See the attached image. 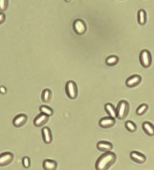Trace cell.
I'll return each mask as SVG.
<instances>
[{
    "instance_id": "25",
    "label": "cell",
    "mask_w": 154,
    "mask_h": 170,
    "mask_svg": "<svg viewBox=\"0 0 154 170\" xmlns=\"http://www.w3.org/2000/svg\"><path fill=\"white\" fill-rule=\"evenodd\" d=\"M5 21V15L3 13H0V24Z\"/></svg>"
},
{
    "instance_id": "15",
    "label": "cell",
    "mask_w": 154,
    "mask_h": 170,
    "mask_svg": "<svg viewBox=\"0 0 154 170\" xmlns=\"http://www.w3.org/2000/svg\"><path fill=\"white\" fill-rule=\"evenodd\" d=\"M105 109H106L107 112L108 114L110 115V118L115 119L117 117V112L115 111V107H114L111 104H107L105 105Z\"/></svg>"
},
{
    "instance_id": "13",
    "label": "cell",
    "mask_w": 154,
    "mask_h": 170,
    "mask_svg": "<svg viewBox=\"0 0 154 170\" xmlns=\"http://www.w3.org/2000/svg\"><path fill=\"white\" fill-rule=\"evenodd\" d=\"M97 146H98V148L99 150H100V151H105V152L110 151L113 148L112 144H111L110 143H108V142H100L98 143Z\"/></svg>"
},
{
    "instance_id": "4",
    "label": "cell",
    "mask_w": 154,
    "mask_h": 170,
    "mask_svg": "<svg viewBox=\"0 0 154 170\" xmlns=\"http://www.w3.org/2000/svg\"><path fill=\"white\" fill-rule=\"evenodd\" d=\"M66 92L67 94L70 98L74 99L77 96V89L76 84L73 81L68 82L66 85Z\"/></svg>"
},
{
    "instance_id": "6",
    "label": "cell",
    "mask_w": 154,
    "mask_h": 170,
    "mask_svg": "<svg viewBox=\"0 0 154 170\" xmlns=\"http://www.w3.org/2000/svg\"><path fill=\"white\" fill-rule=\"evenodd\" d=\"M74 28L75 31L78 34H83L86 31V26L83 21L81 20H76L74 23Z\"/></svg>"
},
{
    "instance_id": "2",
    "label": "cell",
    "mask_w": 154,
    "mask_h": 170,
    "mask_svg": "<svg viewBox=\"0 0 154 170\" xmlns=\"http://www.w3.org/2000/svg\"><path fill=\"white\" fill-rule=\"evenodd\" d=\"M128 112H129V104L126 101H122L119 103L117 117L120 120H123L127 116Z\"/></svg>"
},
{
    "instance_id": "7",
    "label": "cell",
    "mask_w": 154,
    "mask_h": 170,
    "mask_svg": "<svg viewBox=\"0 0 154 170\" xmlns=\"http://www.w3.org/2000/svg\"><path fill=\"white\" fill-rule=\"evenodd\" d=\"M48 120V116L42 113V114L38 115V117L35 119V120H34V124H35V126H36L40 127L44 125V124L47 122Z\"/></svg>"
},
{
    "instance_id": "19",
    "label": "cell",
    "mask_w": 154,
    "mask_h": 170,
    "mask_svg": "<svg viewBox=\"0 0 154 170\" xmlns=\"http://www.w3.org/2000/svg\"><path fill=\"white\" fill-rule=\"evenodd\" d=\"M51 97V93L50 90L48 89L44 90L43 94H42V100H43L44 102H46V103H47V102L50 101Z\"/></svg>"
},
{
    "instance_id": "26",
    "label": "cell",
    "mask_w": 154,
    "mask_h": 170,
    "mask_svg": "<svg viewBox=\"0 0 154 170\" xmlns=\"http://www.w3.org/2000/svg\"><path fill=\"white\" fill-rule=\"evenodd\" d=\"M0 92H2V93H5V90L4 87H0Z\"/></svg>"
},
{
    "instance_id": "24",
    "label": "cell",
    "mask_w": 154,
    "mask_h": 170,
    "mask_svg": "<svg viewBox=\"0 0 154 170\" xmlns=\"http://www.w3.org/2000/svg\"><path fill=\"white\" fill-rule=\"evenodd\" d=\"M23 165L25 166V168H29L30 165L29 158L25 157L23 158Z\"/></svg>"
},
{
    "instance_id": "21",
    "label": "cell",
    "mask_w": 154,
    "mask_h": 170,
    "mask_svg": "<svg viewBox=\"0 0 154 170\" xmlns=\"http://www.w3.org/2000/svg\"><path fill=\"white\" fill-rule=\"evenodd\" d=\"M125 126H126V128L128 131H131V132L135 131L136 129L135 124L133 122H130V121H128L126 123H125Z\"/></svg>"
},
{
    "instance_id": "22",
    "label": "cell",
    "mask_w": 154,
    "mask_h": 170,
    "mask_svg": "<svg viewBox=\"0 0 154 170\" xmlns=\"http://www.w3.org/2000/svg\"><path fill=\"white\" fill-rule=\"evenodd\" d=\"M8 7V0H0V11L3 12Z\"/></svg>"
},
{
    "instance_id": "8",
    "label": "cell",
    "mask_w": 154,
    "mask_h": 170,
    "mask_svg": "<svg viewBox=\"0 0 154 170\" xmlns=\"http://www.w3.org/2000/svg\"><path fill=\"white\" fill-rule=\"evenodd\" d=\"M141 81V78L138 75H135L130 77L126 81V86L129 87H133L139 84Z\"/></svg>"
},
{
    "instance_id": "9",
    "label": "cell",
    "mask_w": 154,
    "mask_h": 170,
    "mask_svg": "<svg viewBox=\"0 0 154 170\" xmlns=\"http://www.w3.org/2000/svg\"><path fill=\"white\" fill-rule=\"evenodd\" d=\"M115 120L112 118H104L100 121V125L103 128H109L115 124Z\"/></svg>"
},
{
    "instance_id": "23",
    "label": "cell",
    "mask_w": 154,
    "mask_h": 170,
    "mask_svg": "<svg viewBox=\"0 0 154 170\" xmlns=\"http://www.w3.org/2000/svg\"><path fill=\"white\" fill-rule=\"evenodd\" d=\"M147 106L146 105V104H142V105H141L137 109L136 113H137L138 115H142V114H144L145 112L147 111Z\"/></svg>"
},
{
    "instance_id": "3",
    "label": "cell",
    "mask_w": 154,
    "mask_h": 170,
    "mask_svg": "<svg viewBox=\"0 0 154 170\" xmlns=\"http://www.w3.org/2000/svg\"><path fill=\"white\" fill-rule=\"evenodd\" d=\"M141 63L144 67H149L152 63V58L150 53L147 50L142 51L140 56Z\"/></svg>"
},
{
    "instance_id": "18",
    "label": "cell",
    "mask_w": 154,
    "mask_h": 170,
    "mask_svg": "<svg viewBox=\"0 0 154 170\" xmlns=\"http://www.w3.org/2000/svg\"><path fill=\"white\" fill-rule=\"evenodd\" d=\"M40 111L41 112L43 113V114L46 115L47 116H51L53 115V110L51 109L49 107H47L46 106H42L40 107Z\"/></svg>"
},
{
    "instance_id": "20",
    "label": "cell",
    "mask_w": 154,
    "mask_h": 170,
    "mask_svg": "<svg viewBox=\"0 0 154 170\" xmlns=\"http://www.w3.org/2000/svg\"><path fill=\"white\" fill-rule=\"evenodd\" d=\"M118 62V58L116 56H111L107 59V64L109 66H113Z\"/></svg>"
},
{
    "instance_id": "16",
    "label": "cell",
    "mask_w": 154,
    "mask_h": 170,
    "mask_svg": "<svg viewBox=\"0 0 154 170\" xmlns=\"http://www.w3.org/2000/svg\"><path fill=\"white\" fill-rule=\"evenodd\" d=\"M144 131L149 135H153L154 134V129L153 126L149 122H145L142 124Z\"/></svg>"
},
{
    "instance_id": "5",
    "label": "cell",
    "mask_w": 154,
    "mask_h": 170,
    "mask_svg": "<svg viewBox=\"0 0 154 170\" xmlns=\"http://www.w3.org/2000/svg\"><path fill=\"white\" fill-rule=\"evenodd\" d=\"M13 159V155L11 153H4L0 155V166H5L10 164Z\"/></svg>"
},
{
    "instance_id": "12",
    "label": "cell",
    "mask_w": 154,
    "mask_h": 170,
    "mask_svg": "<svg viewBox=\"0 0 154 170\" xmlns=\"http://www.w3.org/2000/svg\"><path fill=\"white\" fill-rule=\"evenodd\" d=\"M42 135H43V138L45 143H50L51 141H52V135H51L49 129L47 128V127H44V128L42 129Z\"/></svg>"
},
{
    "instance_id": "14",
    "label": "cell",
    "mask_w": 154,
    "mask_h": 170,
    "mask_svg": "<svg viewBox=\"0 0 154 170\" xmlns=\"http://www.w3.org/2000/svg\"><path fill=\"white\" fill-rule=\"evenodd\" d=\"M43 166L44 168L47 170H54L57 168V163L53 161L45 160Z\"/></svg>"
},
{
    "instance_id": "17",
    "label": "cell",
    "mask_w": 154,
    "mask_h": 170,
    "mask_svg": "<svg viewBox=\"0 0 154 170\" xmlns=\"http://www.w3.org/2000/svg\"><path fill=\"white\" fill-rule=\"evenodd\" d=\"M138 19L140 24L141 25L145 24V21H146V15H145V12L143 10H140L138 11Z\"/></svg>"
},
{
    "instance_id": "11",
    "label": "cell",
    "mask_w": 154,
    "mask_h": 170,
    "mask_svg": "<svg viewBox=\"0 0 154 170\" xmlns=\"http://www.w3.org/2000/svg\"><path fill=\"white\" fill-rule=\"evenodd\" d=\"M130 157L132 158L133 161H136V162L139 163H142L145 161V157L144 155H142L140 153L136 152H132L130 154Z\"/></svg>"
},
{
    "instance_id": "10",
    "label": "cell",
    "mask_w": 154,
    "mask_h": 170,
    "mask_svg": "<svg viewBox=\"0 0 154 170\" xmlns=\"http://www.w3.org/2000/svg\"><path fill=\"white\" fill-rule=\"evenodd\" d=\"M27 121V116L25 115H19L15 118L13 121L14 125L16 127H20L24 125Z\"/></svg>"
},
{
    "instance_id": "27",
    "label": "cell",
    "mask_w": 154,
    "mask_h": 170,
    "mask_svg": "<svg viewBox=\"0 0 154 170\" xmlns=\"http://www.w3.org/2000/svg\"><path fill=\"white\" fill-rule=\"evenodd\" d=\"M65 1H66V2H69V1H70V0H65Z\"/></svg>"
},
{
    "instance_id": "1",
    "label": "cell",
    "mask_w": 154,
    "mask_h": 170,
    "mask_svg": "<svg viewBox=\"0 0 154 170\" xmlns=\"http://www.w3.org/2000/svg\"><path fill=\"white\" fill-rule=\"evenodd\" d=\"M116 156L112 152H107L102 155L96 163V169L98 170H106L115 163Z\"/></svg>"
}]
</instances>
